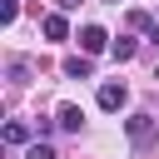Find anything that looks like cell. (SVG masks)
I'll list each match as a JSON object with an SVG mask.
<instances>
[{"mask_svg": "<svg viewBox=\"0 0 159 159\" xmlns=\"http://www.w3.org/2000/svg\"><path fill=\"white\" fill-rule=\"evenodd\" d=\"M129 25H134V30H154V20H149L144 10H129Z\"/></svg>", "mask_w": 159, "mask_h": 159, "instance_id": "8fae6325", "label": "cell"}, {"mask_svg": "<svg viewBox=\"0 0 159 159\" xmlns=\"http://www.w3.org/2000/svg\"><path fill=\"white\" fill-rule=\"evenodd\" d=\"M80 5H84V0H60V10H80Z\"/></svg>", "mask_w": 159, "mask_h": 159, "instance_id": "7c38bea8", "label": "cell"}, {"mask_svg": "<svg viewBox=\"0 0 159 159\" xmlns=\"http://www.w3.org/2000/svg\"><path fill=\"white\" fill-rule=\"evenodd\" d=\"M104 45H109V35H104L99 25H84V30H80V50H84V55H99Z\"/></svg>", "mask_w": 159, "mask_h": 159, "instance_id": "7a4b0ae2", "label": "cell"}, {"mask_svg": "<svg viewBox=\"0 0 159 159\" xmlns=\"http://www.w3.org/2000/svg\"><path fill=\"white\" fill-rule=\"evenodd\" d=\"M149 40H154V45H159V20H154V30H149Z\"/></svg>", "mask_w": 159, "mask_h": 159, "instance_id": "4fadbf2b", "label": "cell"}, {"mask_svg": "<svg viewBox=\"0 0 159 159\" xmlns=\"http://www.w3.org/2000/svg\"><path fill=\"white\" fill-rule=\"evenodd\" d=\"M134 50H139V45H134V40H129V35H119V40H114V45H109V55H114V60H119V65H124V60H134Z\"/></svg>", "mask_w": 159, "mask_h": 159, "instance_id": "52a82bcc", "label": "cell"}, {"mask_svg": "<svg viewBox=\"0 0 159 159\" xmlns=\"http://www.w3.org/2000/svg\"><path fill=\"white\" fill-rule=\"evenodd\" d=\"M15 15H20V0H0V25H15Z\"/></svg>", "mask_w": 159, "mask_h": 159, "instance_id": "9c48e42d", "label": "cell"}, {"mask_svg": "<svg viewBox=\"0 0 159 159\" xmlns=\"http://www.w3.org/2000/svg\"><path fill=\"white\" fill-rule=\"evenodd\" d=\"M124 104H129V89H124L119 80H104V84H99V109L114 114V109H124Z\"/></svg>", "mask_w": 159, "mask_h": 159, "instance_id": "6da1fadb", "label": "cell"}, {"mask_svg": "<svg viewBox=\"0 0 159 159\" xmlns=\"http://www.w3.org/2000/svg\"><path fill=\"white\" fill-rule=\"evenodd\" d=\"M40 30H45V40H65V35H70V20H65V10L45 15V20H40Z\"/></svg>", "mask_w": 159, "mask_h": 159, "instance_id": "3957f363", "label": "cell"}, {"mask_svg": "<svg viewBox=\"0 0 159 159\" xmlns=\"http://www.w3.org/2000/svg\"><path fill=\"white\" fill-rule=\"evenodd\" d=\"M60 129H70V134H80V124H84V114H80V104H60Z\"/></svg>", "mask_w": 159, "mask_h": 159, "instance_id": "277c9868", "label": "cell"}, {"mask_svg": "<svg viewBox=\"0 0 159 159\" xmlns=\"http://www.w3.org/2000/svg\"><path fill=\"white\" fill-rule=\"evenodd\" d=\"M25 159H55V149H50V144H45V139H35V144H30V149H25Z\"/></svg>", "mask_w": 159, "mask_h": 159, "instance_id": "30bf717a", "label": "cell"}, {"mask_svg": "<svg viewBox=\"0 0 159 159\" xmlns=\"http://www.w3.org/2000/svg\"><path fill=\"white\" fill-rule=\"evenodd\" d=\"M124 129H129V139H149V129H154V124H149V114H129V119H124Z\"/></svg>", "mask_w": 159, "mask_h": 159, "instance_id": "8992f818", "label": "cell"}, {"mask_svg": "<svg viewBox=\"0 0 159 159\" xmlns=\"http://www.w3.org/2000/svg\"><path fill=\"white\" fill-rule=\"evenodd\" d=\"M65 75L70 80H89V55H70L65 60Z\"/></svg>", "mask_w": 159, "mask_h": 159, "instance_id": "5b68a950", "label": "cell"}, {"mask_svg": "<svg viewBox=\"0 0 159 159\" xmlns=\"http://www.w3.org/2000/svg\"><path fill=\"white\" fill-rule=\"evenodd\" d=\"M5 144H30V124L10 119V124H5Z\"/></svg>", "mask_w": 159, "mask_h": 159, "instance_id": "ba28073f", "label": "cell"}]
</instances>
